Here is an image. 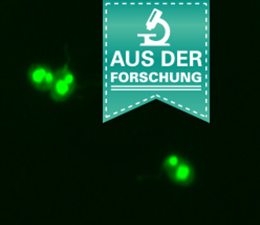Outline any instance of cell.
Returning <instances> with one entry per match:
<instances>
[{
	"instance_id": "obj_4",
	"label": "cell",
	"mask_w": 260,
	"mask_h": 225,
	"mask_svg": "<svg viewBox=\"0 0 260 225\" xmlns=\"http://www.w3.org/2000/svg\"><path fill=\"white\" fill-rule=\"evenodd\" d=\"M182 159L183 158H181L176 154H171L168 157H166V159L164 160V163H162V166H164L166 173L169 174L171 171H173L178 165V163L182 161Z\"/></svg>"
},
{
	"instance_id": "obj_1",
	"label": "cell",
	"mask_w": 260,
	"mask_h": 225,
	"mask_svg": "<svg viewBox=\"0 0 260 225\" xmlns=\"http://www.w3.org/2000/svg\"><path fill=\"white\" fill-rule=\"evenodd\" d=\"M76 88V78L68 66H64L55 73L51 88V97L54 101L61 102L69 99Z\"/></svg>"
},
{
	"instance_id": "obj_3",
	"label": "cell",
	"mask_w": 260,
	"mask_h": 225,
	"mask_svg": "<svg viewBox=\"0 0 260 225\" xmlns=\"http://www.w3.org/2000/svg\"><path fill=\"white\" fill-rule=\"evenodd\" d=\"M168 176L174 183L188 185L194 179V170L188 161L182 159V161L178 163V165L173 171L168 174Z\"/></svg>"
},
{
	"instance_id": "obj_2",
	"label": "cell",
	"mask_w": 260,
	"mask_h": 225,
	"mask_svg": "<svg viewBox=\"0 0 260 225\" xmlns=\"http://www.w3.org/2000/svg\"><path fill=\"white\" fill-rule=\"evenodd\" d=\"M29 83L35 89L45 92L50 91L55 78V73L45 64H35L27 73Z\"/></svg>"
}]
</instances>
